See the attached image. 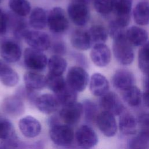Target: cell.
I'll list each match as a JSON object with an SVG mask.
<instances>
[{
  "label": "cell",
  "instance_id": "cell-37",
  "mask_svg": "<svg viewBox=\"0 0 149 149\" xmlns=\"http://www.w3.org/2000/svg\"><path fill=\"white\" fill-rule=\"evenodd\" d=\"M8 15L0 8V36L4 34L6 30L8 25Z\"/></svg>",
  "mask_w": 149,
  "mask_h": 149
},
{
  "label": "cell",
  "instance_id": "cell-29",
  "mask_svg": "<svg viewBox=\"0 0 149 149\" xmlns=\"http://www.w3.org/2000/svg\"><path fill=\"white\" fill-rule=\"evenodd\" d=\"M91 44H104L108 37L106 29L101 25H94L87 31Z\"/></svg>",
  "mask_w": 149,
  "mask_h": 149
},
{
  "label": "cell",
  "instance_id": "cell-21",
  "mask_svg": "<svg viewBox=\"0 0 149 149\" xmlns=\"http://www.w3.org/2000/svg\"><path fill=\"white\" fill-rule=\"evenodd\" d=\"M19 80L17 73L7 64L0 61V81L6 86L13 87Z\"/></svg>",
  "mask_w": 149,
  "mask_h": 149
},
{
  "label": "cell",
  "instance_id": "cell-42",
  "mask_svg": "<svg viewBox=\"0 0 149 149\" xmlns=\"http://www.w3.org/2000/svg\"><path fill=\"white\" fill-rule=\"evenodd\" d=\"M1 0H0V2H1Z\"/></svg>",
  "mask_w": 149,
  "mask_h": 149
},
{
  "label": "cell",
  "instance_id": "cell-39",
  "mask_svg": "<svg viewBox=\"0 0 149 149\" xmlns=\"http://www.w3.org/2000/svg\"><path fill=\"white\" fill-rule=\"evenodd\" d=\"M140 123L143 134L149 137V115L143 116L141 118Z\"/></svg>",
  "mask_w": 149,
  "mask_h": 149
},
{
  "label": "cell",
  "instance_id": "cell-24",
  "mask_svg": "<svg viewBox=\"0 0 149 149\" xmlns=\"http://www.w3.org/2000/svg\"><path fill=\"white\" fill-rule=\"evenodd\" d=\"M70 42L76 49L85 51L92 45L87 31L77 30L74 31L71 36Z\"/></svg>",
  "mask_w": 149,
  "mask_h": 149
},
{
  "label": "cell",
  "instance_id": "cell-20",
  "mask_svg": "<svg viewBox=\"0 0 149 149\" xmlns=\"http://www.w3.org/2000/svg\"><path fill=\"white\" fill-rule=\"evenodd\" d=\"M25 86L31 90H38L47 86L46 76L35 72L25 73L23 76Z\"/></svg>",
  "mask_w": 149,
  "mask_h": 149
},
{
  "label": "cell",
  "instance_id": "cell-2",
  "mask_svg": "<svg viewBox=\"0 0 149 149\" xmlns=\"http://www.w3.org/2000/svg\"><path fill=\"white\" fill-rule=\"evenodd\" d=\"M88 74L83 68L72 66L66 74V82L67 84L76 92L83 91L88 83Z\"/></svg>",
  "mask_w": 149,
  "mask_h": 149
},
{
  "label": "cell",
  "instance_id": "cell-10",
  "mask_svg": "<svg viewBox=\"0 0 149 149\" xmlns=\"http://www.w3.org/2000/svg\"><path fill=\"white\" fill-rule=\"evenodd\" d=\"M83 110V104L76 102L63 106L59 112V116L65 124L72 125L77 123L80 120Z\"/></svg>",
  "mask_w": 149,
  "mask_h": 149
},
{
  "label": "cell",
  "instance_id": "cell-32",
  "mask_svg": "<svg viewBox=\"0 0 149 149\" xmlns=\"http://www.w3.org/2000/svg\"><path fill=\"white\" fill-rule=\"evenodd\" d=\"M47 86L55 94H56L63 88L66 82L65 79L62 76H58L48 73L46 76Z\"/></svg>",
  "mask_w": 149,
  "mask_h": 149
},
{
  "label": "cell",
  "instance_id": "cell-38",
  "mask_svg": "<svg viewBox=\"0 0 149 149\" xmlns=\"http://www.w3.org/2000/svg\"><path fill=\"white\" fill-rule=\"evenodd\" d=\"M83 109L86 111V116L87 118H92L95 112L96 107L94 103L91 101H87L84 102Z\"/></svg>",
  "mask_w": 149,
  "mask_h": 149
},
{
  "label": "cell",
  "instance_id": "cell-35",
  "mask_svg": "<svg viewBox=\"0 0 149 149\" xmlns=\"http://www.w3.org/2000/svg\"><path fill=\"white\" fill-rule=\"evenodd\" d=\"M15 134L14 127L12 123L5 119L0 120V139L2 140Z\"/></svg>",
  "mask_w": 149,
  "mask_h": 149
},
{
  "label": "cell",
  "instance_id": "cell-7",
  "mask_svg": "<svg viewBox=\"0 0 149 149\" xmlns=\"http://www.w3.org/2000/svg\"><path fill=\"white\" fill-rule=\"evenodd\" d=\"M23 61L26 68L35 71L44 70L48 64L47 58L42 51L30 47L24 51Z\"/></svg>",
  "mask_w": 149,
  "mask_h": 149
},
{
  "label": "cell",
  "instance_id": "cell-8",
  "mask_svg": "<svg viewBox=\"0 0 149 149\" xmlns=\"http://www.w3.org/2000/svg\"><path fill=\"white\" fill-rule=\"evenodd\" d=\"M0 55L6 62H16L22 56L20 46L15 40L4 39L0 42Z\"/></svg>",
  "mask_w": 149,
  "mask_h": 149
},
{
  "label": "cell",
  "instance_id": "cell-27",
  "mask_svg": "<svg viewBox=\"0 0 149 149\" xmlns=\"http://www.w3.org/2000/svg\"><path fill=\"white\" fill-rule=\"evenodd\" d=\"M48 66L50 73L62 76L66 70L67 62L61 55H52L48 61Z\"/></svg>",
  "mask_w": 149,
  "mask_h": 149
},
{
  "label": "cell",
  "instance_id": "cell-4",
  "mask_svg": "<svg viewBox=\"0 0 149 149\" xmlns=\"http://www.w3.org/2000/svg\"><path fill=\"white\" fill-rule=\"evenodd\" d=\"M49 136L52 141L59 146H68L72 143L74 139L73 129L68 125L55 123L50 130Z\"/></svg>",
  "mask_w": 149,
  "mask_h": 149
},
{
  "label": "cell",
  "instance_id": "cell-33",
  "mask_svg": "<svg viewBox=\"0 0 149 149\" xmlns=\"http://www.w3.org/2000/svg\"><path fill=\"white\" fill-rule=\"evenodd\" d=\"M138 62L140 70L149 77V42L145 44L139 51Z\"/></svg>",
  "mask_w": 149,
  "mask_h": 149
},
{
  "label": "cell",
  "instance_id": "cell-23",
  "mask_svg": "<svg viewBox=\"0 0 149 149\" xmlns=\"http://www.w3.org/2000/svg\"><path fill=\"white\" fill-rule=\"evenodd\" d=\"M126 36L132 45L140 46L146 44L148 39L147 32L138 26H132L126 32Z\"/></svg>",
  "mask_w": 149,
  "mask_h": 149
},
{
  "label": "cell",
  "instance_id": "cell-34",
  "mask_svg": "<svg viewBox=\"0 0 149 149\" xmlns=\"http://www.w3.org/2000/svg\"><path fill=\"white\" fill-rule=\"evenodd\" d=\"M94 6L98 13L107 15L113 9V0H94Z\"/></svg>",
  "mask_w": 149,
  "mask_h": 149
},
{
  "label": "cell",
  "instance_id": "cell-15",
  "mask_svg": "<svg viewBox=\"0 0 149 149\" xmlns=\"http://www.w3.org/2000/svg\"><path fill=\"white\" fill-rule=\"evenodd\" d=\"M90 57L93 62L97 66H107L111 60V51L104 44L94 45L90 52Z\"/></svg>",
  "mask_w": 149,
  "mask_h": 149
},
{
  "label": "cell",
  "instance_id": "cell-11",
  "mask_svg": "<svg viewBox=\"0 0 149 149\" xmlns=\"http://www.w3.org/2000/svg\"><path fill=\"white\" fill-rule=\"evenodd\" d=\"M97 125L100 131L107 137L113 136L117 131L115 116L112 113L102 111L97 117Z\"/></svg>",
  "mask_w": 149,
  "mask_h": 149
},
{
  "label": "cell",
  "instance_id": "cell-6",
  "mask_svg": "<svg viewBox=\"0 0 149 149\" xmlns=\"http://www.w3.org/2000/svg\"><path fill=\"white\" fill-rule=\"evenodd\" d=\"M26 42L33 49L43 51L47 50L51 45V39L45 32L40 30H29L23 35Z\"/></svg>",
  "mask_w": 149,
  "mask_h": 149
},
{
  "label": "cell",
  "instance_id": "cell-14",
  "mask_svg": "<svg viewBox=\"0 0 149 149\" xmlns=\"http://www.w3.org/2000/svg\"><path fill=\"white\" fill-rule=\"evenodd\" d=\"M34 103L38 110L45 114L55 112L60 105L56 96L51 94H44L38 96Z\"/></svg>",
  "mask_w": 149,
  "mask_h": 149
},
{
  "label": "cell",
  "instance_id": "cell-41",
  "mask_svg": "<svg viewBox=\"0 0 149 149\" xmlns=\"http://www.w3.org/2000/svg\"><path fill=\"white\" fill-rule=\"evenodd\" d=\"M143 99L146 106L149 108V88H146L143 95Z\"/></svg>",
  "mask_w": 149,
  "mask_h": 149
},
{
  "label": "cell",
  "instance_id": "cell-3",
  "mask_svg": "<svg viewBox=\"0 0 149 149\" xmlns=\"http://www.w3.org/2000/svg\"><path fill=\"white\" fill-rule=\"evenodd\" d=\"M68 13L72 22L79 26L85 25L90 17L86 2L83 0H74L72 2L68 7Z\"/></svg>",
  "mask_w": 149,
  "mask_h": 149
},
{
  "label": "cell",
  "instance_id": "cell-13",
  "mask_svg": "<svg viewBox=\"0 0 149 149\" xmlns=\"http://www.w3.org/2000/svg\"><path fill=\"white\" fill-rule=\"evenodd\" d=\"M18 125L22 133L28 138L38 136L41 130L40 122L31 116H27L20 119Z\"/></svg>",
  "mask_w": 149,
  "mask_h": 149
},
{
  "label": "cell",
  "instance_id": "cell-18",
  "mask_svg": "<svg viewBox=\"0 0 149 149\" xmlns=\"http://www.w3.org/2000/svg\"><path fill=\"white\" fill-rule=\"evenodd\" d=\"M112 81L115 87L124 91L133 86L134 78L130 71L120 69L115 72Z\"/></svg>",
  "mask_w": 149,
  "mask_h": 149
},
{
  "label": "cell",
  "instance_id": "cell-12",
  "mask_svg": "<svg viewBox=\"0 0 149 149\" xmlns=\"http://www.w3.org/2000/svg\"><path fill=\"white\" fill-rule=\"evenodd\" d=\"M100 104L105 111L113 115H119L123 112L124 107L116 94L112 92H108L102 96Z\"/></svg>",
  "mask_w": 149,
  "mask_h": 149
},
{
  "label": "cell",
  "instance_id": "cell-40",
  "mask_svg": "<svg viewBox=\"0 0 149 149\" xmlns=\"http://www.w3.org/2000/svg\"><path fill=\"white\" fill-rule=\"evenodd\" d=\"M53 50L56 54V55H59V54H63L65 52V47L62 42L58 41L54 45Z\"/></svg>",
  "mask_w": 149,
  "mask_h": 149
},
{
  "label": "cell",
  "instance_id": "cell-28",
  "mask_svg": "<svg viewBox=\"0 0 149 149\" xmlns=\"http://www.w3.org/2000/svg\"><path fill=\"white\" fill-rule=\"evenodd\" d=\"M60 105L63 107L73 104L76 102L77 92L70 88L66 83V86L60 91L55 94Z\"/></svg>",
  "mask_w": 149,
  "mask_h": 149
},
{
  "label": "cell",
  "instance_id": "cell-22",
  "mask_svg": "<svg viewBox=\"0 0 149 149\" xmlns=\"http://www.w3.org/2000/svg\"><path fill=\"white\" fill-rule=\"evenodd\" d=\"M47 17L46 11L41 8L37 7L31 11L29 18V23L33 29L40 30L47 24Z\"/></svg>",
  "mask_w": 149,
  "mask_h": 149
},
{
  "label": "cell",
  "instance_id": "cell-16",
  "mask_svg": "<svg viewBox=\"0 0 149 149\" xmlns=\"http://www.w3.org/2000/svg\"><path fill=\"white\" fill-rule=\"evenodd\" d=\"M2 109L8 114L13 116H17L23 113L24 105L20 96L12 95L6 97L3 100Z\"/></svg>",
  "mask_w": 149,
  "mask_h": 149
},
{
  "label": "cell",
  "instance_id": "cell-9",
  "mask_svg": "<svg viewBox=\"0 0 149 149\" xmlns=\"http://www.w3.org/2000/svg\"><path fill=\"white\" fill-rule=\"evenodd\" d=\"M77 145L83 149H90L98 143V137L95 131L88 125L81 126L75 133Z\"/></svg>",
  "mask_w": 149,
  "mask_h": 149
},
{
  "label": "cell",
  "instance_id": "cell-36",
  "mask_svg": "<svg viewBox=\"0 0 149 149\" xmlns=\"http://www.w3.org/2000/svg\"><path fill=\"white\" fill-rule=\"evenodd\" d=\"M18 147L19 141L15 134L0 142V149H17Z\"/></svg>",
  "mask_w": 149,
  "mask_h": 149
},
{
  "label": "cell",
  "instance_id": "cell-25",
  "mask_svg": "<svg viewBox=\"0 0 149 149\" xmlns=\"http://www.w3.org/2000/svg\"><path fill=\"white\" fill-rule=\"evenodd\" d=\"M119 118L120 130L126 135L133 134L137 130V121L134 116L129 112L122 113Z\"/></svg>",
  "mask_w": 149,
  "mask_h": 149
},
{
  "label": "cell",
  "instance_id": "cell-1",
  "mask_svg": "<svg viewBox=\"0 0 149 149\" xmlns=\"http://www.w3.org/2000/svg\"><path fill=\"white\" fill-rule=\"evenodd\" d=\"M113 53L118 62L123 65L130 64L134 59L132 45L126 38V34L113 40Z\"/></svg>",
  "mask_w": 149,
  "mask_h": 149
},
{
  "label": "cell",
  "instance_id": "cell-5",
  "mask_svg": "<svg viewBox=\"0 0 149 149\" xmlns=\"http://www.w3.org/2000/svg\"><path fill=\"white\" fill-rule=\"evenodd\" d=\"M48 26L52 33H62L69 27V21L64 10L60 7L52 8L48 14Z\"/></svg>",
  "mask_w": 149,
  "mask_h": 149
},
{
  "label": "cell",
  "instance_id": "cell-31",
  "mask_svg": "<svg viewBox=\"0 0 149 149\" xmlns=\"http://www.w3.org/2000/svg\"><path fill=\"white\" fill-rule=\"evenodd\" d=\"M9 6L16 15L22 17L29 15L31 10V5L27 0H9Z\"/></svg>",
  "mask_w": 149,
  "mask_h": 149
},
{
  "label": "cell",
  "instance_id": "cell-26",
  "mask_svg": "<svg viewBox=\"0 0 149 149\" xmlns=\"http://www.w3.org/2000/svg\"><path fill=\"white\" fill-rule=\"evenodd\" d=\"M133 17L139 25L149 24V3L147 2H139L133 10Z\"/></svg>",
  "mask_w": 149,
  "mask_h": 149
},
{
  "label": "cell",
  "instance_id": "cell-17",
  "mask_svg": "<svg viewBox=\"0 0 149 149\" xmlns=\"http://www.w3.org/2000/svg\"><path fill=\"white\" fill-rule=\"evenodd\" d=\"M89 86L91 93L97 97H102L107 94L109 88L107 79L100 73H94L91 76Z\"/></svg>",
  "mask_w": 149,
  "mask_h": 149
},
{
  "label": "cell",
  "instance_id": "cell-19",
  "mask_svg": "<svg viewBox=\"0 0 149 149\" xmlns=\"http://www.w3.org/2000/svg\"><path fill=\"white\" fill-rule=\"evenodd\" d=\"M116 19L127 24L129 23L132 0H113Z\"/></svg>",
  "mask_w": 149,
  "mask_h": 149
},
{
  "label": "cell",
  "instance_id": "cell-30",
  "mask_svg": "<svg viewBox=\"0 0 149 149\" xmlns=\"http://www.w3.org/2000/svg\"><path fill=\"white\" fill-rule=\"evenodd\" d=\"M123 98L129 105L136 107L141 103L143 95L139 88L133 86L123 91Z\"/></svg>",
  "mask_w": 149,
  "mask_h": 149
}]
</instances>
